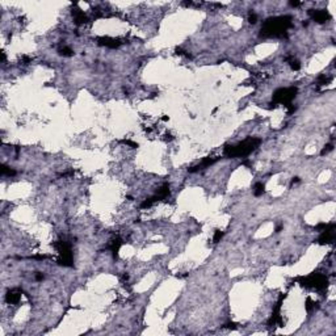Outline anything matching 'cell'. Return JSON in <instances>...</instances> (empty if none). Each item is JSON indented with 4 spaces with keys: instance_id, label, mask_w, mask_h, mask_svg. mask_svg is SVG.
Segmentation results:
<instances>
[{
    "instance_id": "603a6c76",
    "label": "cell",
    "mask_w": 336,
    "mask_h": 336,
    "mask_svg": "<svg viewBox=\"0 0 336 336\" xmlns=\"http://www.w3.org/2000/svg\"><path fill=\"white\" fill-rule=\"evenodd\" d=\"M49 258H50V256H47V255H36V256H32V259L40 260V261H42V260H46V259H49Z\"/></svg>"
},
{
    "instance_id": "5bb4252c",
    "label": "cell",
    "mask_w": 336,
    "mask_h": 336,
    "mask_svg": "<svg viewBox=\"0 0 336 336\" xmlns=\"http://www.w3.org/2000/svg\"><path fill=\"white\" fill-rule=\"evenodd\" d=\"M286 60H288L289 62V65H290V67H292V70H294V71H298L301 69V65H299V62H298V60L296 59V58H293V56H286L285 58Z\"/></svg>"
},
{
    "instance_id": "f1b7e54d",
    "label": "cell",
    "mask_w": 336,
    "mask_h": 336,
    "mask_svg": "<svg viewBox=\"0 0 336 336\" xmlns=\"http://www.w3.org/2000/svg\"><path fill=\"white\" fill-rule=\"evenodd\" d=\"M290 5H292V7H298V5H301V3L299 2H290Z\"/></svg>"
},
{
    "instance_id": "8992f818",
    "label": "cell",
    "mask_w": 336,
    "mask_h": 336,
    "mask_svg": "<svg viewBox=\"0 0 336 336\" xmlns=\"http://www.w3.org/2000/svg\"><path fill=\"white\" fill-rule=\"evenodd\" d=\"M335 239V223H330L326 230H323L319 236V244H330Z\"/></svg>"
},
{
    "instance_id": "e0dca14e",
    "label": "cell",
    "mask_w": 336,
    "mask_h": 336,
    "mask_svg": "<svg viewBox=\"0 0 336 336\" xmlns=\"http://www.w3.org/2000/svg\"><path fill=\"white\" fill-rule=\"evenodd\" d=\"M59 54L63 55V56H71V55L74 54V51L71 50L69 46H63L62 49H59Z\"/></svg>"
},
{
    "instance_id": "277c9868",
    "label": "cell",
    "mask_w": 336,
    "mask_h": 336,
    "mask_svg": "<svg viewBox=\"0 0 336 336\" xmlns=\"http://www.w3.org/2000/svg\"><path fill=\"white\" fill-rule=\"evenodd\" d=\"M296 281H298L305 288H315L318 290H323L327 288V277L320 273H311L310 276L306 277H298Z\"/></svg>"
},
{
    "instance_id": "5b68a950",
    "label": "cell",
    "mask_w": 336,
    "mask_h": 336,
    "mask_svg": "<svg viewBox=\"0 0 336 336\" xmlns=\"http://www.w3.org/2000/svg\"><path fill=\"white\" fill-rule=\"evenodd\" d=\"M296 87H289V88H280L273 93V104H282L285 107L290 105V103L297 96Z\"/></svg>"
},
{
    "instance_id": "30bf717a",
    "label": "cell",
    "mask_w": 336,
    "mask_h": 336,
    "mask_svg": "<svg viewBox=\"0 0 336 336\" xmlns=\"http://www.w3.org/2000/svg\"><path fill=\"white\" fill-rule=\"evenodd\" d=\"M310 14L312 17V20L322 24V22H326L327 20H330L331 16L328 14V12L326 11H310Z\"/></svg>"
},
{
    "instance_id": "4dcf8cb0",
    "label": "cell",
    "mask_w": 336,
    "mask_h": 336,
    "mask_svg": "<svg viewBox=\"0 0 336 336\" xmlns=\"http://www.w3.org/2000/svg\"><path fill=\"white\" fill-rule=\"evenodd\" d=\"M162 120H163V121H168V117H167V116H163V117H162Z\"/></svg>"
},
{
    "instance_id": "484cf974",
    "label": "cell",
    "mask_w": 336,
    "mask_h": 336,
    "mask_svg": "<svg viewBox=\"0 0 336 336\" xmlns=\"http://www.w3.org/2000/svg\"><path fill=\"white\" fill-rule=\"evenodd\" d=\"M30 60H32V59H30L29 56H26V55H24V56H22V62H24L25 65H28V63L30 62Z\"/></svg>"
},
{
    "instance_id": "ba28073f",
    "label": "cell",
    "mask_w": 336,
    "mask_h": 336,
    "mask_svg": "<svg viewBox=\"0 0 336 336\" xmlns=\"http://www.w3.org/2000/svg\"><path fill=\"white\" fill-rule=\"evenodd\" d=\"M217 159H218V158H216V156H207V158H205V159L201 162V163H198L197 165H194V167H190L189 169H188V171H189L190 173L197 172V171H200V169H203V168H206V167H209V165H211Z\"/></svg>"
},
{
    "instance_id": "6da1fadb",
    "label": "cell",
    "mask_w": 336,
    "mask_h": 336,
    "mask_svg": "<svg viewBox=\"0 0 336 336\" xmlns=\"http://www.w3.org/2000/svg\"><path fill=\"white\" fill-rule=\"evenodd\" d=\"M292 17L290 16H278V17H270L264 22L261 28V37H276V38H282L288 34V29L292 28Z\"/></svg>"
},
{
    "instance_id": "7a4b0ae2",
    "label": "cell",
    "mask_w": 336,
    "mask_h": 336,
    "mask_svg": "<svg viewBox=\"0 0 336 336\" xmlns=\"http://www.w3.org/2000/svg\"><path fill=\"white\" fill-rule=\"evenodd\" d=\"M260 143H261L260 138L250 137L235 146H226L223 152L227 158H244V156H248L251 152H254L260 146Z\"/></svg>"
},
{
    "instance_id": "7402d4cb",
    "label": "cell",
    "mask_w": 336,
    "mask_h": 336,
    "mask_svg": "<svg viewBox=\"0 0 336 336\" xmlns=\"http://www.w3.org/2000/svg\"><path fill=\"white\" fill-rule=\"evenodd\" d=\"M314 307H315V303L310 299V298H307V301H306V310H307V311H311Z\"/></svg>"
},
{
    "instance_id": "7c38bea8",
    "label": "cell",
    "mask_w": 336,
    "mask_h": 336,
    "mask_svg": "<svg viewBox=\"0 0 336 336\" xmlns=\"http://www.w3.org/2000/svg\"><path fill=\"white\" fill-rule=\"evenodd\" d=\"M121 244H122V242H121L120 238H116V239H113L112 243L109 244V250L113 252V256H114V258H117V255H118V251H120Z\"/></svg>"
},
{
    "instance_id": "f546056e",
    "label": "cell",
    "mask_w": 336,
    "mask_h": 336,
    "mask_svg": "<svg viewBox=\"0 0 336 336\" xmlns=\"http://www.w3.org/2000/svg\"><path fill=\"white\" fill-rule=\"evenodd\" d=\"M298 181H299V177H294V179H293V184H294V183H298Z\"/></svg>"
},
{
    "instance_id": "3957f363",
    "label": "cell",
    "mask_w": 336,
    "mask_h": 336,
    "mask_svg": "<svg viewBox=\"0 0 336 336\" xmlns=\"http://www.w3.org/2000/svg\"><path fill=\"white\" fill-rule=\"evenodd\" d=\"M54 247L56 248V251L59 252V259H58V264L63 267H72V252H71V244L67 240L62 239L58 240L54 243Z\"/></svg>"
},
{
    "instance_id": "8fae6325",
    "label": "cell",
    "mask_w": 336,
    "mask_h": 336,
    "mask_svg": "<svg viewBox=\"0 0 336 336\" xmlns=\"http://www.w3.org/2000/svg\"><path fill=\"white\" fill-rule=\"evenodd\" d=\"M72 16H74V22L76 25H83V24H85V22H88V17H87L85 13L79 8L72 11Z\"/></svg>"
},
{
    "instance_id": "cb8c5ba5",
    "label": "cell",
    "mask_w": 336,
    "mask_h": 336,
    "mask_svg": "<svg viewBox=\"0 0 336 336\" xmlns=\"http://www.w3.org/2000/svg\"><path fill=\"white\" fill-rule=\"evenodd\" d=\"M248 21H250L251 24H256V21H258V16H256L255 13H251L250 17H248Z\"/></svg>"
},
{
    "instance_id": "4fadbf2b",
    "label": "cell",
    "mask_w": 336,
    "mask_h": 336,
    "mask_svg": "<svg viewBox=\"0 0 336 336\" xmlns=\"http://www.w3.org/2000/svg\"><path fill=\"white\" fill-rule=\"evenodd\" d=\"M156 196L159 197V200H164V198H167L168 196H169V185H168V184H164V185L159 190H158Z\"/></svg>"
},
{
    "instance_id": "9c48e42d",
    "label": "cell",
    "mask_w": 336,
    "mask_h": 336,
    "mask_svg": "<svg viewBox=\"0 0 336 336\" xmlns=\"http://www.w3.org/2000/svg\"><path fill=\"white\" fill-rule=\"evenodd\" d=\"M21 294H22V292H21L20 289H12V290H9V292L7 293V296H5V301H7V303L16 305L17 302L20 301Z\"/></svg>"
},
{
    "instance_id": "2e32d148",
    "label": "cell",
    "mask_w": 336,
    "mask_h": 336,
    "mask_svg": "<svg viewBox=\"0 0 336 336\" xmlns=\"http://www.w3.org/2000/svg\"><path fill=\"white\" fill-rule=\"evenodd\" d=\"M2 175H7V176H14L16 175V171L7 165H2Z\"/></svg>"
},
{
    "instance_id": "ac0fdd59",
    "label": "cell",
    "mask_w": 336,
    "mask_h": 336,
    "mask_svg": "<svg viewBox=\"0 0 336 336\" xmlns=\"http://www.w3.org/2000/svg\"><path fill=\"white\" fill-rule=\"evenodd\" d=\"M330 82H331V78L326 76V75H320V76L318 78V85H326Z\"/></svg>"
},
{
    "instance_id": "9a60e30c",
    "label": "cell",
    "mask_w": 336,
    "mask_h": 336,
    "mask_svg": "<svg viewBox=\"0 0 336 336\" xmlns=\"http://www.w3.org/2000/svg\"><path fill=\"white\" fill-rule=\"evenodd\" d=\"M264 190H265V187H264V184L263 183H256V185H255V190H254V193H255V196H261L263 193H264Z\"/></svg>"
},
{
    "instance_id": "4316f807",
    "label": "cell",
    "mask_w": 336,
    "mask_h": 336,
    "mask_svg": "<svg viewBox=\"0 0 336 336\" xmlns=\"http://www.w3.org/2000/svg\"><path fill=\"white\" fill-rule=\"evenodd\" d=\"M36 280L37 281H42L43 280V274L42 273H37L36 274Z\"/></svg>"
},
{
    "instance_id": "44dd1931",
    "label": "cell",
    "mask_w": 336,
    "mask_h": 336,
    "mask_svg": "<svg viewBox=\"0 0 336 336\" xmlns=\"http://www.w3.org/2000/svg\"><path fill=\"white\" fill-rule=\"evenodd\" d=\"M332 150H334V145H332V143H330V145H327V146L322 150L320 155H322V156H323V155H326V154H328V152H330V151H332Z\"/></svg>"
},
{
    "instance_id": "52a82bcc",
    "label": "cell",
    "mask_w": 336,
    "mask_h": 336,
    "mask_svg": "<svg viewBox=\"0 0 336 336\" xmlns=\"http://www.w3.org/2000/svg\"><path fill=\"white\" fill-rule=\"evenodd\" d=\"M97 43L100 46H105L109 49H117L122 45L120 38H112V37H100V38H97Z\"/></svg>"
},
{
    "instance_id": "d6986e66",
    "label": "cell",
    "mask_w": 336,
    "mask_h": 336,
    "mask_svg": "<svg viewBox=\"0 0 336 336\" xmlns=\"http://www.w3.org/2000/svg\"><path fill=\"white\" fill-rule=\"evenodd\" d=\"M121 143H123V145H127V146H130L131 149H137L138 147V145L135 142H133V141H130V139H122V141H121Z\"/></svg>"
},
{
    "instance_id": "ffe728a7",
    "label": "cell",
    "mask_w": 336,
    "mask_h": 336,
    "mask_svg": "<svg viewBox=\"0 0 336 336\" xmlns=\"http://www.w3.org/2000/svg\"><path fill=\"white\" fill-rule=\"evenodd\" d=\"M222 236H223V231H219V230H218V231L214 232V238H213L214 243H218V242L222 239Z\"/></svg>"
},
{
    "instance_id": "83f0119b",
    "label": "cell",
    "mask_w": 336,
    "mask_h": 336,
    "mask_svg": "<svg viewBox=\"0 0 336 336\" xmlns=\"http://www.w3.org/2000/svg\"><path fill=\"white\" fill-rule=\"evenodd\" d=\"M225 327H227V328H235L236 327V323H227V324H225Z\"/></svg>"
},
{
    "instance_id": "1f68e13d",
    "label": "cell",
    "mask_w": 336,
    "mask_h": 336,
    "mask_svg": "<svg viewBox=\"0 0 336 336\" xmlns=\"http://www.w3.org/2000/svg\"><path fill=\"white\" fill-rule=\"evenodd\" d=\"M281 229H282V227H281V226H278V227L276 229V232H280V231H281Z\"/></svg>"
},
{
    "instance_id": "d4e9b609",
    "label": "cell",
    "mask_w": 336,
    "mask_h": 336,
    "mask_svg": "<svg viewBox=\"0 0 336 336\" xmlns=\"http://www.w3.org/2000/svg\"><path fill=\"white\" fill-rule=\"evenodd\" d=\"M185 53H187V51H184L181 47H177V49H176V54H179V55H184Z\"/></svg>"
}]
</instances>
